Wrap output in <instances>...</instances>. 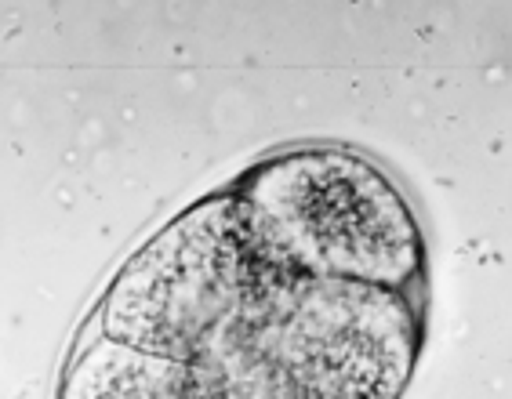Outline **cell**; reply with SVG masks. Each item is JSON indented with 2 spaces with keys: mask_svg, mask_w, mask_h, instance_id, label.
I'll list each match as a JSON object with an SVG mask.
<instances>
[{
  "mask_svg": "<svg viewBox=\"0 0 512 399\" xmlns=\"http://www.w3.org/2000/svg\"><path fill=\"white\" fill-rule=\"evenodd\" d=\"M422 345V294L273 273L197 363L222 399H404Z\"/></svg>",
  "mask_w": 512,
  "mask_h": 399,
  "instance_id": "obj_1",
  "label": "cell"
},
{
  "mask_svg": "<svg viewBox=\"0 0 512 399\" xmlns=\"http://www.w3.org/2000/svg\"><path fill=\"white\" fill-rule=\"evenodd\" d=\"M229 189L247 240L276 273L422 294V218L375 156L349 146L276 149Z\"/></svg>",
  "mask_w": 512,
  "mask_h": 399,
  "instance_id": "obj_2",
  "label": "cell"
},
{
  "mask_svg": "<svg viewBox=\"0 0 512 399\" xmlns=\"http://www.w3.org/2000/svg\"><path fill=\"white\" fill-rule=\"evenodd\" d=\"M273 273L247 240L233 189H218L124 258L95 305L91 334L197 363Z\"/></svg>",
  "mask_w": 512,
  "mask_h": 399,
  "instance_id": "obj_3",
  "label": "cell"
},
{
  "mask_svg": "<svg viewBox=\"0 0 512 399\" xmlns=\"http://www.w3.org/2000/svg\"><path fill=\"white\" fill-rule=\"evenodd\" d=\"M55 399H222V392L200 363L88 334L69 352Z\"/></svg>",
  "mask_w": 512,
  "mask_h": 399,
  "instance_id": "obj_4",
  "label": "cell"
}]
</instances>
